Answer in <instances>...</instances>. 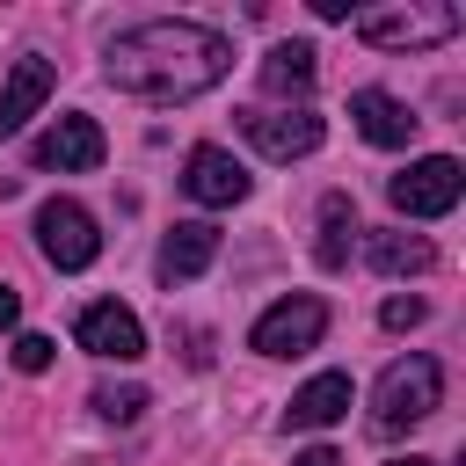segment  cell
Wrapping results in <instances>:
<instances>
[{"instance_id": "d6986e66", "label": "cell", "mask_w": 466, "mask_h": 466, "mask_svg": "<svg viewBox=\"0 0 466 466\" xmlns=\"http://www.w3.org/2000/svg\"><path fill=\"white\" fill-rule=\"evenodd\" d=\"M379 320L400 335V328H422V320H430V306H422V299H386V306H379Z\"/></svg>"}, {"instance_id": "4fadbf2b", "label": "cell", "mask_w": 466, "mask_h": 466, "mask_svg": "<svg viewBox=\"0 0 466 466\" xmlns=\"http://www.w3.org/2000/svg\"><path fill=\"white\" fill-rule=\"evenodd\" d=\"M211 255H218V226H211V218H182V226L160 240V284H189V277H204Z\"/></svg>"}, {"instance_id": "7a4b0ae2", "label": "cell", "mask_w": 466, "mask_h": 466, "mask_svg": "<svg viewBox=\"0 0 466 466\" xmlns=\"http://www.w3.org/2000/svg\"><path fill=\"white\" fill-rule=\"evenodd\" d=\"M444 408V371H437V357H393L386 371H379V386H371V422L386 430V437H400V430H415V422H430Z\"/></svg>"}, {"instance_id": "277c9868", "label": "cell", "mask_w": 466, "mask_h": 466, "mask_svg": "<svg viewBox=\"0 0 466 466\" xmlns=\"http://www.w3.org/2000/svg\"><path fill=\"white\" fill-rule=\"evenodd\" d=\"M459 189H466V167L451 153H430V160H415V167H400L386 182V197H393L400 218H444L459 204Z\"/></svg>"}, {"instance_id": "52a82bcc", "label": "cell", "mask_w": 466, "mask_h": 466, "mask_svg": "<svg viewBox=\"0 0 466 466\" xmlns=\"http://www.w3.org/2000/svg\"><path fill=\"white\" fill-rule=\"evenodd\" d=\"M240 131H248V146H255L262 160H306V153L328 138V124H320L313 109H248Z\"/></svg>"}, {"instance_id": "ac0fdd59", "label": "cell", "mask_w": 466, "mask_h": 466, "mask_svg": "<svg viewBox=\"0 0 466 466\" xmlns=\"http://www.w3.org/2000/svg\"><path fill=\"white\" fill-rule=\"evenodd\" d=\"M87 408H95L102 422H138V415H146V386H95Z\"/></svg>"}, {"instance_id": "30bf717a", "label": "cell", "mask_w": 466, "mask_h": 466, "mask_svg": "<svg viewBox=\"0 0 466 466\" xmlns=\"http://www.w3.org/2000/svg\"><path fill=\"white\" fill-rule=\"evenodd\" d=\"M182 189H189L197 204H240V197H248V167H240L226 146H189Z\"/></svg>"}, {"instance_id": "5b68a950", "label": "cell", "mask_w": 466, "mask_h": 466, "mask_svg": "<svg viewBox=\"0 0 466 466\" xmlns=\"http://www.w3.org/2000/svg\"><path fill=\"white\" fill-rule=\"evenodd\" d=\"M320 335H328V306H320L313 291H291V299H277V306L248 328V350H262V357H306Z\"/></svg>"}, {"instance_id": "e0dca14e", "label": "cell", "mask_w": 466, "mask_h": 466, "mask_svg": "<svg viewBox=\"0 0 466 466\" xmlns=\"http://www.w3.org/2000/svg\"><path fill=\"white\" fill-rule=\"evenodd\" d=\"M350 233H357V204H350L342 189H328V197H320V248H313L320 269H342V262H350Z\"/></svg>"}, {"instance_id": "3957f363", "label": "cell", "mask_w": 466, "mask_h": 466, "mask_svg": "<svg viewBox=\"0 0 466 466\" xmlns=\"http://www.w3.org/2000/svg\"><path fill=\"white\" fill-rule=\"evenodd\" d=\"M466 29V15L451 0H408V7H371L357 15V36L371 51H430V44H451Z\"/></svg>"}, {"instance_id": "ba28073f", "label": "cell", "mask_w": 466, "mask_h": 466, "mask_svg": "<svg viewBox=\"0 0 466 466\" xmlns=\"http://www.w3.org/2000/svg\"><path fill=\"white\" fill-rule=\"evenodd\" d=\"M102 153H109V138H102V124L80 116V109L58 116V124L29 146V160H36L44 175H51V167H58V175H87V167H102Z\"/></svg>"}, {"instance_id": "5bb4252c", "label": "cell", "mask_w": 466, "mask_h": 466, "mask_svg": "<svg viewBox=\"0 0 466 466\" xmlns=\"http://www.w3.org/2000/svg\"><path fill=\"white\" fill-rule=\"evenodd\" d=\"M342 415H350V371H313V379L291 393L284 430H328V422H342Z\"/></svg>"}, {"instance_id": "2e32d148", "label": "cell", "mask_w": 466, "mask_h": 466, "mask_svg": "<svg viewBox=\"0 0 466 466\" xmlns=\"http://www.w3.org/2000/svg\"><path fill=\"white\" fill-rule=\"evenodd\" d=\"M364 255H371V269H379V277H422V269L437 262V248H430L422 233H371V248H364Z\"/></svg>"}, {"instance_id": "6da1fadb", "label": "cell", "mask_w": 466, "mask_h": 466, "mask_svg": "<svg viewBox=\"0 0 466 466\" xmlns=\"http://www.w3.org/2000/svg\"><path fill=\"white\" fill-rule=\"evenodd\" d=\"M233 73V44L211 22H131L102 51V80L131 102H197Z\"/></svg>"}, {"instance_id": "8fae6325", "label": "cell", "mask_w": 466, "mask_h": 466, "mask_svg": "<svg viewBox=\"0 0 466 466\" xmlns=\"http://www.w3.org/2000/svg\"><path fill=\"white\" fill-rule=\"evenodd\" d=\"M51 87H58V73H51V58H36V51H22L15 58V73H7V87H0V138H15L44 102H51Z\"/></svg>"}, {"instance_id": "8992f818", "label": "cell", "mask_w": 466, "mask_h": 466, "mask_svg": "<svg viewBox=\"0 0 466 466\" xmlns=\"http://www.w3.org/2000/svg\"><path fill=\"white\" fill-rule=\"evenodd\" d=\"M36 248H44L51 269H87V262L102 255V233H95V218H87L73 197H51V204L36 211Z\"/></svg>"}, {"instance_id": "9a60e30c", "label": "cell", "mask_w": 466, "mask_h": 466, "mask_svg": "<svg viewBox=\"0 0 466 466\" xmlns=\"http://www.w3.org/2000/svg\"><path fill=\"white\" fill-rule=\"evenodd\" d=\"M313 73H320V51L313 44H269V58H262V87L269 95H306Z\"/></svg>"}, {"instance_id": "ffe728a7", "label": "cell", "mask_w": 466, "mask_h": 466, "mask_svg": "<svg viewBox=\"0 0 466 466\" xmlns=\"http://www.w3.org/2000/svg\"><path fill=\"white\" fill-rule=\"evenodd\" d=\"M51 350H58L51 335H15V364L22 371H51Z\"/></svg>"}, {"instance_id": "9c48e42d", "label": "cell", "mask_w": 466, "mask_h": 466, "mask_svg": "<svg viewBox=\"0 0 466 466\" xmlns=\"http://www.w3.org/2000/svg\"><path fill=\"white\" fill-rule=\"evenodd\" d=\"M73 335H80V350H87V357H109V364H131V357H146V328H138V313H131V306H116V299H95V306H80Z\"/></svg>"}, {"instance_id": "603a6c76", "label": "cell", "mask_w": 466, "mask_h": 466, "mask_svg": "<svg viewBox=\"0 0 466 466\" xmlns=\"http://www.w3.org/2000/svg\"><path fill=\"white\" fill-rule=\"evenodd\" d=\"M393 466H437V459H393Z\"/></svg>"}, {"instance_id": "7c38bea8", "label": "cell", "mask_w": 466, "mask_h": 466, "mask_svg": "<svg viewBox=\"0 0 466 466\" xmlns=\"http://www.w3.org/2000/svg\"><path fill=\"white\" fill-rule=\"evenodd\" d=\"M350 116H357V131L371 146H415V131H422V116L400 95H386V87H357L350 95Z\"/></svg>"}, {"instance_id": "7402d4cb", "label": "cell", "mask_w": 466, "mask_h": 466, "mask_svg": "<svg viewBox=\"0 0 466 466\" xmlns=\"http://www.w3.org/2000/svg\"><path fill=\"white\" fill-rule=\"evenodd\" d=\"M15 313H22V299H15V284H0V328H15Z\"/></svg>"}, {"instance_id": "44dd1931", "label": "cell", "mask_w": 466, "mask_h": 466, "mask_svg": "<svg viewBox=\"0 0 466 466\" xmlns=\"http://www.w3.org/2000/svg\"><path fill=\"white\" fill-rule=\"evenodd\" d=\"M291 466H342V451H328V444H313V451H299Z\"/></svg>"}]
</instances>
